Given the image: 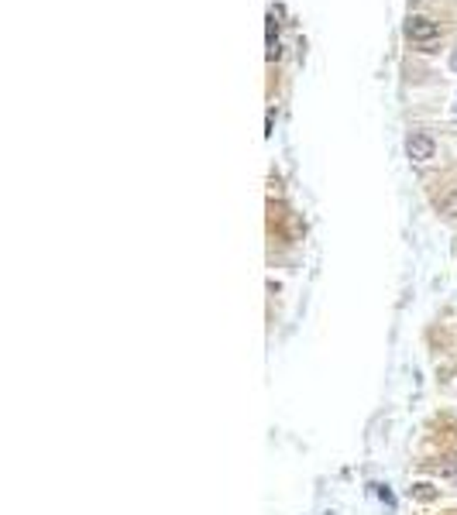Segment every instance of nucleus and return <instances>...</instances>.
Instances as JSON below:
<instances>
[{"instance_id": "7ed1b4c3", "label": "nucleus", "mask_w": 457, "mask_h": 515, "mask_svg": "<svg viewBox=\"0 0 457 515\" xmlns=\"http://www.w3.org/2000/svg\"><path fill=\"white\" fill-rule=\"evenodd\" d=\"M451 65H454V69H457V52H454V55H451Z\"/></svg>"}, {"instance_id": "20e7f679", "label": "nucleus", "mask_w": 457, "mask_h": 515, "mask_svg": "<svg viewBox=\"0 0 457 515\" xmlns=\"http://www.w3.org/2000/svg\"><path fill=\"white\" fill-rule=\"evenodd\" d=\"M454 110H457V107H454Z\"/></svg>"}, {"instance_id": "f03ea898", "label": "nucleus", "mask_w": 457, "mask_h": 515, "mask_svg": "<svg viewBox=\"0 0 457 515\" xmlns=\"http://www.w3.org/2000/svg\"><path fill=\"white\" fill-rule=\"evenodd\" d=\"M406 155L413 161H430L434 159V141L426 138V134H413V138L406 141Z\"/></svg>"}, {"instance_id": "f257e3e1", "label": "nucleus", "mask_w": 457, "mask_h": 515, "mask_svg": "<svg viewBox=\"0 0 457 515\" xmlns=\"http://www.w3.org/2000/svg\"><path fill=\"white\" fill-rule=\"evenodd\" d=\"M437 35H440L437 21H430V18H409L406 21V38L409 41H434Z\"/></svg>"}]
</instances>
